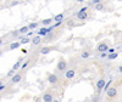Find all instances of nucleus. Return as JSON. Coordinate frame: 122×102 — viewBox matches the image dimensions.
Masks as SVG:
<instances>
[{"instance_id": "nucleus-29", "label": "nucleus", "mask_w": 122, "mask_h": 102, "mask_svg": "<svg viewBox=\"0 0 122 102\" xmlns=\"http://www.w3.org/2000/svg\"><path fill=\"white\" fill-rule=\"evenodd\" d=\"M3 85V80H0V86H1Z\"/></svg>"}, {"instance_id": "nucleus-6", "label": "nucleus", "mask_w": 122, "mask_h": 102, "mask_svg": "<svg viewBox=\"0 0 122 102\" xmlns=\"http://www.w3.org/2000/svg\"><path fill=\"white\" fill-rule=\"evenodd\" d=\"M75 75H76V71H75V69H67L66 73H65V77H66L67 79H72Z\"/></svg>"}, {"instance_id": "nucleus-18", "label": "nucleus", "mask_w": 122, "mask_h": 102, "mask_svg": "<svg viewBox=\"0 0 122 102\" xmlns=\"http://www.w3.org/2000/svg\"><path fill=\"white\" fill-rule=\"evenodd\" d=\"M62 18H63V15H62V13H60V15H56V16L54 17V20H55V21H57V23H59V22H62V21H61Z\"/></svg>"}, {"instance_id": "nucleus-4", "label": "nucleus", "mask_w": 122, "mask_h": 102, "mask_svg": "<svg viewBox=\"0 0 122 102\" xmlns=\"http://www.w3.org/2000/svg\"><path fill=\"white\" fill-rule=\"evenodd\" d=\"M106 95H107L110 98L115 97V96L117 95V89H116V87H114V86H112V87H109V89L106 90Z\"/></svg>"}, {"instance_id": "nucleus-11", "label": "nucleus", "mask_w": 122, "mask_h": 102, "mask_svg": "<svg viewBox=\"0 0 122 102\" xmlns=\"http://www.w3.org/2000/svg\"><path fill=\"white\" fill-rule=\"evenodd\" d=\"M105 85H106V83H105L104 79H99V82L97 83V87H98V89H104Z\"/></svg>"}, {"instance_id": "nucleus-15", "label": "nucleus", "mask_w": 122, "mask_h": 102, "mask_svg": "<svg viewBox=\"0 0 122 102\" xmlns=\"http://www.w3.org/2000/svg\"><path fill=\"white\" fill-rule=\"evenodd\" d=\"M20 45H21V43H20V41H16V43H12L11 45H10V50H15V49L20 47Z\"/></svg>"}, {"instance_id": "nucleus-3", "label": "nucleus", "mask_w": 122, "mask_h": 102, "mask_svg": "<svg viewBox=\"0 0 122 102\" xmlns=\"http://www.w3.org/2000/svg\"><path fill=\"white\" fill-rule=\"evenodd\" d=\"M97 50L99 51V52L104 54L105 51H109V46H107V44H106V43H100V44H98Z\"/></svg>"}, {"instance_id": "nucleus-30", "label": "nucleus", "mask_w": 122, "mask_h": 102, "mask_svg": "<svg viewBox=\"0 0 122 102\" xmlns=\"http://www.w3.org/2000/svg\"><path fill=\"white\" fill-rule=\"evenodd\" d=\"M53 102H59V100H54Z\"/></svg>"}, {"instance_id": "nucleus-9", "label": "nucleus", "mask_w": 122, "mask_h": 102, "mask_svg": "<svg viewBox=\"0 0 122 102\" xmlns=\"http://www.w3.org/2000/svg\"><path fill=\"white\" fill-rule=\"evenodd\" d=\"M40 43H42V38H40L39 35H35L34 38L32 39V44H33L34 46H37V45H39Z\"/></svg>"}, {"instance_id": "nucleus-22", "label": "nucleus", "mask_w": 122, "mask_h": 102, "mask_svg": "<svg viewBox=\"0 0 122 102\" xmlns=\"http://www.w3.org/2000/svg\"><path fill=\"white\" fill-rule=\"evenodd\" d=\"M38 27V23H31L29 26H28V28L29 29H34V28H37Z\"/></svg>"}, {"instance_id": "nucleus-21", "label": "nucleus", "mask_w": 122, "mask_h": 102, "mask_svg": "<svg viewBox=\"0 0 122 102\" xmlns=\"http://www.w3.org/2000/svg\"><path fill=\"white\" fill-rule=\"evenodd\" d=\"M13 75H15V71H13V69H11V71H9V72H8V77L12 78Z\"/></svg>"}, {"instance_id": "nucleus-20", "label": "nucleus", "mask_w": 122, "mask_h": 102, "mask_svg": "<svg viewBox=\"0 0 122 102\" xmlns=\"http://www.w3.org/2000/svg\"><path fill=\"white\" fill-rule=\"evenodd\" d=\"M118 56V54L117 52H115V54H110L109 56H107V60H114V58H116Z\"/></svg>"}, {"instance_id": "nucleus-10", "label": "nucleus", "mask_w": 122, "mask_h": 102, "mask_svg": "<svg viewBox=\"0 0 122 102\" xmlns=\"http://www.w3.org/2000/svg\"><path fill=\"white\" fill-rule=\"evenodd\" d=\"M46 34H49V29L45 28V27L40 28L39 31H38V35H39V36H40V35H46Z\"/></svg>"}, {"instance_id": "nucleus-28", "label": "nucleus", "mask_w": 122, "mask_h": 102, "mask_svg": "<svg viewBox=\"0 0 122 102\" xmlns=\"http://www.w3.org/2000/svg\"><path fill=\"white\" fill-rule=\"evenodd\" d=\"M1 44H3V39H1V38H0V45H1Z\"/></svg>"}, {"instance_id": "nucleus-12", "label": "nucleus", "mask_w": 122, "mask_h": 102, "mask_svg": "<svg viewBox=\"0 0 122 102\" xmlns=\"http://www.w3.org/2000/svg\"><path fill=\"white\" fill-rule=\"evenodd\" d=\"M53 21H54V18H45V20L42 21V24H43V26H50Z\"/></svg>"}, {"instance_id": "nucleus-25", "label": "nucleus", "mask_w": 122, "mask_h": 102, "mask_svg": "<svg viewBox=\"0 0 122 102\" xmlns=\"http://www.w3.org/2000/svg\"><path fill=\"white\" fill-rule=\"evenodd\" d=\"M109 52L110 54H115V49H109Z\"/></svg>"}, {"instance_id": "nucleus-1", "label": "nucleus", "mask_w": 122, "mask_h": 102, "mask_svg": "<svg viewBox=\"0 0 122 102\" xmlns=\"http://www.w3.org/2000/svg\"><path fill=\"white\" fill-rule=\"evenodd\" d=\"M87 10H88V7H83V9H81L80 11L77 12V18H78V20H81V21H84L85 18L88 17Z\"/></svg>"}, {"instance_id": "nucleus-31", "label": "nucleus", "mask_w": 122, "mask_h": 102, "mask_svg": "<svg viewBox=\"0 0 122 102\" xmlns=\"http://www.w3.org/2000/svg\"><path fill=\"white\" fill-rule=\"evenodd\" d=\"M1 54H3V51H1V50H0V56H1Z\"/></svg>"}, {"instance_id": "nucleus-7", "label": "nucleus", "mask_w": 122, "mask_h": 102, "mask_svg": "<svg viewBox=\"0 0 122 102\" xmlns=\"http://www.w3.org/2000/svg\"><path fill=\"white\" fill-rule=\"evenodd\" d=\"M43 101H44V102H53V101H54L53 95L49 94V92L44 94V95H43Z\"/></svg>"}, {"instance_id": "nucleus-24", "label": "nucleus", "mask_w": 122, "mask_h": 102, "mask_svg": "<svg viewBox=\"0 0 122 102\" xmlns=\"http://www.w3.org/2000/svg\"><path fill=\"white\" fill-rule=\"evenodd\" d=\"M29 40H31L29 38H25V39H22V41H21V44H27V43L29 41ZM31 41H32V40H31Z\"/></svg>"}, {"instance_id": "nucleus-13", "label": "nucleus", "mask_w": 122, "mask_h": 102, "mask_svg": "<svg viewBox=\"0 0 122 102\" xmlns=\"http://www.w3.org/2000/svg\"><path fill=\"white\" fill-rule=\"evenodd\" d=\"M21 63H22V58H20V60H18V61H17V62H16L15 64H13V67H12V69L15 71V72H16V71H17V69H18V68L21 67Z\"/></svg>"}, {"instance_id": "nucleus-16", "label": "nucleus", "mask_w": 122, "mask_h": 102, "mask_svg": "<svg viewBox=\"0 0 122 102\" xmlns=\"http://www.w3.org/2000/svg\"><path fill=\"white\" fill-rule=\"evenodd\" d=\"M95 9H97L98 11H103V10L105 9V5H104V3H99L98 5H95Z\"/></svg>"}, {"instance_id": "nucleus-27", "label": "nucleus", "mask_w": 122, "mask_h": 102, "mask_svg": "<svg viewBox=\"0 0 122 102\" xmlns=\"http://www.w3.org/2000/svg\"><path fill=\"white\" fill-rule=\"evenodd\" d=\"M118 72H122V66H121V67L118 68Z\"/></svg>"}, {"instance_id": "nucleus-8", "label": "nucleus", "mask_w": 122, "mask_h": 102, "mask_svg": "<svg viewBox=\"0 0 122 102\" xmlns=\"http://www.w3.org/2000/svg\"><path fill=\"white\" fill-rule=\"evenodd\" d=\"M48 80L50 84H55L57 82V77L55 74H53V73H50V74H48Z\"/></svg>"}, {"instance_id": "nucleus-26", "label": "nucleus", "mask_w": 122, "mask_h": 102, "mask_svg": "<svg viewBox=\"0 0 122 102\" xmlns=\"http://www.w3.org/2000/svg\"><path fill=\"white\" fill-rule=\"evenodd\" d=\"M4 89H5V86H4V85H1V86H0V91H3Z\"/></svg>"}, {"instance_id": "nucleus-17", "label": "nucleus", "mask_w": 122, "mask_h": 102, "mask_svg": "<svg viewBox=\"0 0 122 102\" xmlns=\"http://www.w3.org/2000/svg\"><path fill=\"white\" fill-rule=\"evenodd\" d=\"M28 31H29V28H28V26H27V27H22V28H20L18 33H20V34H25V33H28Z\"/></svg>"}, {"instance_id": "nucleus-23", "label": "nucleus", "mask_w": 122, "mask_h": 102, "mask_svg": "<svg viewBox=\"0 0 122 102\" xmlns=\"http://www.w3.org/2000/svg\"><path fill=\"white\" fill-rule=\"evenodd\" d=\"M67 26H68V27H73V26H75V22H73V20H68V22H67Z\"/></svg>"}, {"instance_id": "nucleus-2", "label": "nucleus", "mask_w": 122, "mask_h": 102, "mask_svg": "<svg viewBox=\"0 0 122 102\" xmlns=\"http://www.w3.org/2000/svg\"><path fill=\"white\" fill-rule=\"evenodd\" d=\"M57 69H59L60 72H65L67 69V62L65 60H60L59 62H57Z\"/></svg>"}, {"instance_id": "nucleus-19", "label": "nucleus", "mask_w": 122, "mask_h": 102, "mask_svg": "<svg viewBox=\"0 0 122 102\" xmlns=\"http://www.w3.org/2000/svg\"><path fill=\"white\" fill-rule=\"evenodd\" d=\"M89 56H90V52H88V51H83L82 55H81V57H82V58H88Z\"/></svg>"}, {"instance_id": "nucleus-5", "label": "nucleus", "mask_w": 122, "mask_h": 102, "mask_svg": "<svg viewBox=\"0 0 122 102\" xmlns=\"http://www.w3.org/2000/svg\"><path fill=\"white\" fill-rule=\"evenodd\" d=\"M21 79H22V75H21L20 73H16V74L11 78V84H17V83H20Z\"/></svg>"}, {"instance_id": "nucleus-14", "label": "nucleus", "mask_w": 122, "mask_h": 102, "mask_svg": "<svg viewBox=\"0 0 122 102\" xmlns=\"http://www.w3.org/2000/svg\"><path fill=\"white\" fill-rule=\"evenodd\" d=\"M51 50H53L51 47H48V46H45V47H43V49L40 50V54H42V55H46V54H49Z\"/></svg>"}]
</instances>
